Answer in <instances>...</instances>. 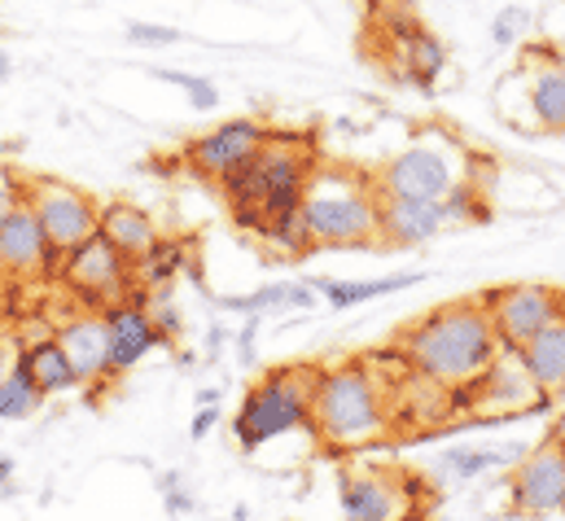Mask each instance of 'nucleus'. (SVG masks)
Masks as SVG:
<instances>
[{"mask_svg":"<svg viewBox=\"0 0 565 521\" xmlns=\"http://www.w3.org/2000/svg\"><path fill=\"white\" fill-rule=\"evenodd\" d=\"M399 351L425 386L451 394L469 391L504 347L495 338L487 302L478 298V302H447L422 316L417 325H408Z\"/></svg>","mask_w":565,"mask_h":521,"instance_id":"nucleus-1","label":"nucleus"},{"mask_svg":"<svg viewBox=\"0 0 565 521\" xmlns=\"http://www.w3.org/2000/svg\"><path fill=\"white\" fill-rule=\"evenodd\" d=\"M391 429V403L364 360L329 364L311 373V434L329 447H369Z\"/></svg>","mask_w":565,"mask_h":521,"instance_id":"nucleus-2","label":"nucleus"},{"mask_svg":"<svg viewBox=\"0 0 565 521\" xmlns=\"http://www.w3.org/2000/svg\"><path fill=\"white\" fill-rule=\"evenodd\" d=\"M382 193L351 171H311L302 193V220L316 246H373Z\"/></svg>","mask_w":565,"mask_h":521,"instance_id":"nucleus-3","label":"nucleus"},{"mask_svg":"<svg viewBox=\"0 0 565 521\" xmlns=\"http://www.w3.org/2000/svg\"><path fill=\"white\" fill-rule=\"evenodd\" d=\"M294 429H311V373L277 369L246 391L233 416V438L242 451H259L264 443Z\"/></svg>","mask_w":565,"mask_h":521,"instance_id":"nucleus-4","label":"nucleus"},{"mask_svg":"<svg viewBox=\"0 0 565 521\" xmlns=\"http://www.w3.org/2000/svg\"><path fill=\"white\" fill-rule=\"evenodd\" d=\"M311 171H316V162L294 136H273L259 153H250L246 162L224 171L215 184H220V193L233 211H259L264 215L268 198L289 193V189H307Z\"/></svg>","mask_w":565,"mask_h":521,"instance_id":"nucleus-5","label":"nucleus"},{"mask_svg":"<svg viewBox=\"0 0 565 521\" xmlns=\"http://www.w3.org/2000/svg\"><path fill=\"white\" fill-rule=\"evenodd\" d=\"M460 176H465L460 149L443 136H425L386 162V171L377 176V193L382 198H443L451 184H460Z\"/></svg>","mask_w":565,"mask_h":521,"instance_id":"nucleus-6","label":"nucleus"},{"mask_svg":"<svg viewBox=\"0 0 565 521\" xmlns=\"http://www.w3.org/2000/svg\"><path fill=\"white\" fill-rule=\"evenodd\" d=\"M26 206L35 211L49 246L62 251V255L84 246L97 233V220H102V206L84 189H71L62 180H31L26 184Z\"/></svg>","mask_w":565,"mask_h":521,"instance_id":"nucleus-7","label":"nucleus"},{"mask_svg":"<svg viewBox=\"0 0 565 521\" xmlns=\"http://www.w3.org/2000/svg\"><path fill=\"white\" fill-rule=\"evenodd\" d=\"M504 351H522L540 329L565 316V294L553 285H509L482 298Z\"/></svg>","mask_w":565,"mask_h":521,"instance_id":"nucleus-8","label":"nucleus"},{"mask_svg":"<svg viewBox=\"0 0 565 521\" xmlns=\"http://www.w3.org/2000/svg\"><path fill=\"white\" fill-rule=\"evenodd\" d=\"M509 509L518 518L565 513V438H544L522 465L509 474Z\"/></svg>","mask_w":565,"mask_h":521,"instance_id":"nucleus-9","label":"nucleus"},{"mask_svg":"<svg viewBox=\"0 0 565 521\" xmlns=\"http://www.w3.org/2000/svg\"><path fill=\"white\" fill-rule=\"evenodd\" d=\"M62 280L88 302H124L137 289V263L124 251H115L102 233H93L84 246H75L66 255Z\"/></svg>","mask_w":565,"mask_h":521,"instance_id":"nucleus-10","label":"nucleus"},{"mask_svg":"<svg viewBox=\"0 0 565 521\" xmlns=\"http://www.w3.org/2000/svg\"><path fill=\"white\" fill-rule=\"evenodd\" d=\"M102 325H106V351H110V378H124L141 364L149 351L167 347L162 329L153 325L149 307H145L137 294H128L124 302H110L102 311Z\"/></svg>","mask_w":565,"mask_h":521,"instance_id":"nucleus-11","label":"nucleus"},{"mask_svg":"<svg viewBox=\"0 0 565 521\" xmlns=\"http://www.w3.org/2000/svg\"><path fill=\"white\" fill-rule=\"evenodd\" d=\"M268 140H273V131L264 128L259 119H228V124H220V128L202 131L198 140H189L184 162H189L198 176L220 180L224 171H233L237 162H246L250 153H259Z\"/></svg>","mask_w":565,"mask_h":521,"instance_id":"nucleus-12","label":"nucleus"},{"mask_svg":"<svg viewBox=\"0 0 565 521\" xmlns=\"http://www.w3.org/2000/svg\"><path fill=\"white\" fill-rule=\"evenodd\" d=\"M469 398H473V407H487V412L491 407L495 412H513V407H526V403H548V394L535 386V378L526 373L518 351H500L487 364V373L469 386Z\"/></svg>","mask_w":565,"mask_h":521,"instance_id":"nucleus-13","label":"nucleus"},{"mask_svg":"<svg viewBox=\"0 0 565 521\" xmlns=\"http://www.w3.org/2000/svg\"><path fill=\"white\" fill-rule=\"evenodd\" d=\"M338 509H342V521H399L408 500L395 478L355 469L338 478Z\"/></svg>","mask_w":565,"mask_h":521,"instance_id":"nucleus-14","label":"nucleus"},{"mask_svg":"<svg viewBox=\"0 0 565 521\" xmlns=\"http://www.w3.org/2000/svg\"><path fill=\"white\" fill-rule=\"evenodd\" d=\"M447 224L443 198H382L377 211V242L386 246H422L438 237Z\"/></svg>","mask_w":565,"mask_h":521,"instance_id":"nucleus-15","label":"nucleus"},{"mask_svg":"<svg viewBox=\"0 0 565 521\" xmlns=\"http://www.w3.org/2000/svg\"><path fill=\"white\" fill-rule=\"evenodd\" d=\"M518 79L526 84L531 131H565V62L553 53H535L531 62H522Z\"/></svg>","mask_w":565,"mask_h":521,"instance_id":"nucleus-16","label":"nucleus"},{"mask_svg":"<svg viewBox=\"0 0 565 521\" xmlns=\"http://www.w3.org/2000/svg\"><path fill=\"white\" fill-rule=\"evenodd\" d=\"M391 35L399 40V53H395L399 57V75L413 88L429 93L438 84V75L447 71V49L438 44V35H429L413 18H391Z\"/></svg>","mask_w":565,"mask_h":521,"instance_id":"nucleus-17","label":"nucleus"},{"mask_svg":"<svg viewBox=\"0 0 565 521\" xmlns=\"http://www.w3.org/2000/svg\"><path fill=\"white\" fill-rule=\"evenodd\" d=\"M49 251H53V246H49L40 220H35V211H31L26 198H22V206H13V211L0 220V267L22 272V276L44 272Z\"/></svg>","mask_w":565,"mask_h":521,"instance_id":"nucleus-18","label":"nucleus"},{"mask_svg":"<svg viewBox=\"0 0 565 521\" xmlns=\"http://www.w3.org/2000/svg\"><path fill=\"white\" fill-rule=\"evenodd\" d=\"M13 373H22V378L44 394V398L66 394V391H79V378H75V369H71V360H66V351H62L57 333H44V338L26 342V347L13 355Z\"/></svg>","mask_w":565,"mask_h":521,"instance_id":"nucleus-19","label":"nucleus"},{"mask_svg":"<svg viewBox=\"0 0 565 521\" xmlns=\"http://www.w3.org/2000/svg\"><path fill=\"white\" fill-rule=\"evenodd\" d=\"M57 342L79 378V386H93V382H106L110 378V351H106V325L102 316H79V320H66L57 329Z\"/></svg>","mask_w":565,"mask_h":521,"instance_id":"nucleus-20","label":"nucleus"},{"mask_svg":"<svg viewBox=\"0 0 565 521\" xmlns=\"http://www.w3.org/2000/svg\"><path fill=\"white\" fill-rule=\"evenodd\" d=\"M522 364L526 373L535 378V386L548 394H562L565 391V316H557L548 329H540L522 351Z\"/></svg>","mask_w":565,"mask_h":521,"instance_id":"nucleus-21","label":"nucleus"},{"mask_svg":"<svg viewBox=\"0 0 565 521\" xmlns=\"http://www.w3.org/2000/svg\"><path fill=\"white\" fill-rule=\"evenodd\" d=\"M97 233L115 246V251H124L128 259L137 263L158 242V228H153V220L145 215L141 206H132V202H110V206H102V220H97Z\"/></svg>","mask_w":565,"mask_h":521,"instance_id":"nucleus-22","label":"nucleus"},{"mask_svg":"<svg viewBox=\"0 0 565 521\" xmlns=\"http://www.w3.org/2000/svg\"><path fill=\"white\" fill-rule=\"evenodd\" d=\"M425 272H404V276H382V280H316L311 289H320V298L338 311L347 307H360V302H373V298H386V294H399V289H413L422 285Z\"/></svg>","mask_w":565,"mask_h":521,"instance_id":"nucleus-23","label":"nucleus"},{"mask_svg":"<svg viewBox=\"0 0 565 521\" xmlns=\"http://www.w3.org/2000/svg\"><path fill=\"white\" fill-rule=\"evenodd\" d=\"M184 267H189V246H184V242H171V237H158L141 259H137V285H141V289H162V285H171Z\"/></svg>","mask_w":565,"mask_h":521,"instance_id":"nucleus-24","label":"nucleus"},{"mask_svg":"<svg viewBox=\"0 0 565 521\" xmlns=\"http://www.w3.org/2000/svg\"><path fill=\"white\" fill-rule=\"evenodd\" d=\"M259 242H264L273 255H281V259H302V255L316 246V242H311V233H307L302 206H298V211H285V215H273V220H264Z\"/></svg>","mask_w":565,"mask_h":521,"instance_id":"nucleus-25","label":"nucleus"},{"mask_svg":"<svg viewBox=\"0 0 565 521\" xmlns=\"http://www.w3.org/2000/svg\"><path fill=\"white\" fill-rule=\"evenodd\" d=\"M518 456H526V451H522V447H513V451L447 447V451L438 456V474H443V478H456V482H469V478H478V474H487V469H495V465H509V460H518Z\"/></svg>","mask_w":565,"mask_h":521,"instance_id":"nucleus-26","label":"nucleus"},{"mask_svg":"<svg viewBox=\"0 0 565 521\" xmlns=\"http://www.w3.org/2000/svg\"><path fill=\"white\" fill-rule=\"evenodd\" d=\"M316 302V289L311 285H268L259 294H246V298H228L224 307H237L246 316H264L273 307H311Z\"/></svg>","mask_w":565,"mask_h":521,"instance_id":"nucleus-27","label":"nucleus"},{"mask_svg":"<svg viewBox=\"0 0 565 521\" xmlns=\"http://www.w3.org/2000/svg\"><path fill=\"white\" fill-rule=\"evenodd\" d=\"M443 215H447V224H487L491 220V202L473 189V184H451L447 193H443Z\"/></svg>","mask_w":565,"mask_h":521,"instance_id":"nucleus-28","label":"nucleus"},{"mask_svg":"<svg viewBox=\"0 0 565 521\" xmlns=\"http://www.w3.org/2000/svg\"><path fill=\"white\" fill-rule=\"evenodd\" d=\"M40 403H44V394L35 391L22 373H4L0 378V421H22V416H31V412H40Z\"/></svg>","mask_w":565,"mask_h":521,"instance_id":"nucleus-29","label":"nucleus"},{"mask_svg":"<svg viewBox=\"0 0 565 521\" xmlns=\"http://www.w3.org/2000/svg\"><path fill=\"white\" fill-rule=\"evenodd\" d=\"M531 35V9L526 4H504L491 18V44L495 49H518Z\"/></svg>","mask_w":565,"mask_h":521,"instance_id":"nucleus-30","label":"nucleus"},{"mask_svg":"<svg viewBox=\"0 0 565 521\" xmlns=\"http://www.w3.org/2000/svg\"><path fill=\"white\" fill-rule=\"evenodd\" d=\"M153 75H158L162 84L180 88V93L189 97V106H193V110H215V106H220L215 84H211V79H202V75H189V71H167V66H158Z\"/></svg>","mask_w":565,"mask_h":521,"instance_id":"nucleus-31","label":"nucleus"},{"mask_svg":"<svg viewBox=\"0 0 565 521\" xmlns=\"http://www.w3.org/2000/svg\"><path fill=\"white\" fill-rule=\"evenodd\" d=\"M128 40L145 44V49H171V44H180V31L175 26H158V22H132Z\"/></svg>","mask_w":565,"mask_h":521,"instance_id":"nucleus-32","label":"nucleus"},{"mask_svg":"<svg viewBox=\"0 0 565 521\" xmlns=\"http://www.w3.org/2000/svg\"><path fill=\"white\" fill-rule=\"evenodd\" d=\"M22 198H26V184H22L9 167H0V220H4L13 206H22Z\"/></svg>","mask_w":565,"mask_h":521,"instance_id":"nucleus-33","label":"nucleus"},{"mask_svg":"<svg viewBox=\"0 0 565 521\" xmlns=\"http://www.w3.org/2000/svg\"><path fill=\"white\" fill-rule=\"evenodd\" d=\"M198 403H202V407H198V416H193L189 434H193V438H206V434H211V425L220 421V394H202Z\"/></svg>","mask_w":565,"mask_h":521,"instance_id":"nucleus-34","label":"nucleus"},{"mask_svg":"<svg viewBox=\"0 0 565 521\" xmlns=\"http://www.w3.org/2000/svg\"><path fill=\"white\" fill-rule=\"evenodd\" d=\"M145 307H149L153 325L162 329V338L171 342V333H180V311H171V307H158V302H145Z\"/></svg>","mask_w":565,"mask_h":521,"instance_id":"nucleus-35","label":"nucleus"},{"mask_svg":"<svg viewBox=\"0 0 565 521\" xmlns=\"http://www.w3.org/2000/svg\"><path fill=\"white\" fill-rule=\"evenodd\" d=\"M237 347H242V355H250V351H255V320L242 329V342H237Z\"/></svg>","mask_w":565,"mask_h":521,"instance_id":"nucleus-36","label":"nucleus"},{"mask_svg":"<svg viewBox=\"0 0 565 521\" xmlns=\"http://www.w3.org/2000/svg\"><path fill=\"white\" fill-rule=\"evenodd\" d=\"M167 509H171V513H189L193 500H189V496H167Z\"/></svg>","mask_w":565,"mask_h":521,"instance_id":"nucleus-37","label":"nucleus"},{"mask_svg":"<svg viewBox=\"0 0 565 521\" xmlns=\"http://www.w3.org/2000/svg\"><path fill=\"white\" fill-rule=\"evenodd\" d=\"M9 71H13V57H9V49H0V84L9 79Z\"/></svg>","mask_w":565,"mask_h":521,"instance_id":"nucleus-38","label":"nucleus"},{"mask_svg":"<svg viewBox=\"0 0 565 521\" xmlns=\"http://www.w3.org/2000/svg\"><path fill=\"white\" fill-rule=\"evenodd\" d=\"M9 369H13V351H9V347H4V342H0V378H4V373H9Z\"/></svg>","mask_w":565,"mask_h":521,"instance_id":"nucleus-39","label":"nucleus"},{"mask_svg":"<svg viewBox=\"0 0 565 521\" xmlns=\"http://www.w3.org/2000/svg\"><path fill=\"white\" fill-rule=\"evenodd\" d=\"M9 478H13V460H9V456H0V487H4Z\"/></svg>","mask_w":565,"mask_h":521,"instance_id":"nucleus-40","label":"nucleus"},{"mask_svg":"<svg viewBox=\"0 0 565 521\" xmlns=\"http://www.w3.org/2000/svg\"><path fill=\"white\" fill-rule=\"evenodd\" d=\"M562 206H565V202H562Z\"/></svg>","mask_w":565,"mask_h":521,"instance_id":"nucleus-41","label":"nucleus"}]
</instances>
